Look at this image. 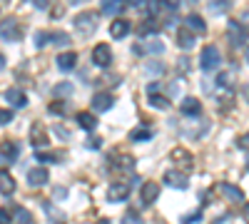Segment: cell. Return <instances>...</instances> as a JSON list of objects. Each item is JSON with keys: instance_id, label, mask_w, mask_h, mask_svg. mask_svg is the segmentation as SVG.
<instances>
[{"instance_id": "cell-42", "label": "cell", "mask_w": 249, "mask_h": 224, "mask_svg": "<svg viewBox=\"0 0 249 224\" xmlns=\"http://www.w3.org/2000/svg\"><path fill=\"white\" fill-rule=\"evenodd\" d=\"M55 135H57V137H62V139H68V137H70V132H68L65 127H60V125H55Z\"/></svg>"}, {"instance_id": "cell-13", "label": "cell", "mask_w": 249, "mask_h": 224, "mask_svg": "<svg viewBox=\"0 0 249 224\" xmlns=\"http://www.w3.org/2000/svg\"><path fill=\"white\" fill-rule=\"evenodd\" d=\"M57 70L60 72H70V70H75V63H77V55L70 50V52H62V55H57Z\"/></svg>"}, {"instance_id": "cell-50", "label": "cell", "mask_w": 249, "mask_h": 224, "mask_svg": "<svg viewBox=\"0 0 249 224\" xmlns=\"http://www.w3.org/2000/svg\"><path fill=\"white\" fill-rule=\"evenodd\" d=\"M0 70H5V57L0 55Z\"/></svg>"}, {"instance_id": "cell-32", "label": "cell", "mask_w": 249, "mask_h": 224, "mask_svg": "<svg viewBox=\"0 0 249 224\" xmlns=\"http://www.w3.org/2000/svg\"><path fill=\"white\" fill-rule=\"evenodd\" d=\"M122 224H144V222H142V217H140V214H135V212H127V214L122 217Z\"/></svg>"}, {"instance_id": "cell-43", "label": "cell", "mask_w": 249, "mask_h": 224, "mask_svg": "<svg viewBox=\"0 0 249 224\" xmlns=\"http://www.w3.org/2000/svg\"><path fill=\"white\" fill-rule=\"evenodd\" d=\"M88 147L90 150H100L102 147V139H88Z\"/></svg>"}, {"instance_id": "cell-51", "label": "cell", "mask_w": 249, "mask_h": 224, "mask_svg": "<svg viewBox=\"0 0 249 224\" xmlns=\"http://www.w3.org/2000/svg\"><path fill=\"white\" fill-rule=\"evenodd\" d=\"M3 162H5V157H3V155H0V165H3Z\"/></svg>"}, {"instance_id": "cell-49", "label": "cell", "mask_w": 249, "mask_h": 224, "mask_svg": "<svg viewBox=\"0 0 249 224\" xmlns=\"http://www.w3.org/2000/svg\"><path fill=\"white\" fill-rule=\"evenodd\" d=\"M224 219H227V214H222V217H217V219H214L212 224H224Z\"/></svg>"}, {"instance_id": "cell-16", "label": "cell", "mask_w": 249, "mask_h": 224, "mask_svg": "<svg viewBox=\"0 0 249 224\" xmlns=\"http://www.w3.org/2000/svg\"><path fill=\"white\" fill-rule=\"evenodd\" d=\"M0 155L5 157V162H15V159H20V145L18 142H3V145H0Z\"/></svg>"}, {"instance_id": "cell-25", "label": "cell", "mask_w": 249, "mask_h": 224, "mask_svg": "<svg viewBox=\"0 0 249 224\" xmlns=\"http://www.w3.org/2000/svg\"><path fill=\"white\" fill-rule=\"evenodd\" d=\"M43 209H45V214L50 217V222H53V224H60L62 219H65V214H62L60 209H55V207H53V202H43Z\"/></svg>"}, {"instance_id": "cell-37", "label": "cell", "mask_w": 249, "mask_h": 224, "mask_svg": "<svg viewBox=\"0 0 249 224\" xmlns=\"http://www.w3.org/2000/svg\"><path fill=\"white\" fill-rule=\"evenodd\" d=\"M48 110H50V115H65V103H53Z\"/></svg>"}, {"instance_id": "cell-4", "label": "cell", "mask_w": 249, "mask_h": 224, "mask_svg": "<svg viewBox=\"0 0 249 224\" xmlns=\"http://www.w3.org/2000/svg\"><path fill=\"white\" fill-rule=\"evenodd\" d=\"M92 63L97 65V68H110L112 65V50H110V45H105V43H100V45H95V50H92Z\"/></svg>"}, {"instance_id": "cell-52", "label": "cell", "mask_w": 249, "mask_h": 224, "mask_svg": "<svg viewBox=\"0 0 249 224\" xmlns=\"http://www.w3.org/2000/svg\"><path fill=\"white\" fill-rule=\"evenodd\" d=\"M100 224H107V219H102V222H100Z\"/></svg>"}, {"instance_id": "cell-47", "label": "cell", "mask_w": 249, "mask_h": 224, "mask_svg": "<svg viewBox=\"0 0 249 224\" xmlns=\"http://www.w3.org/2000/svg\"><path fill=\"white\" fill-rule=\"evenodd\" d=\"M37 10H48V0H35V3H33Z\"/></svg>"}, {"instance_id": "cell-14", "label": "cell", "mask_w": 249, "mask_h": 224, "mask_svg": "<svg viewBox=\"0 0 249 224\" xmlns=\"http://www.w3.org/2000/svg\"><path fill=\"white\" fill-rule=\"evenodd\" d=\"M130 30H132V23L124 20V17H115V23L110 25V35L112 37H124V35H130Z\"/></svg>"}, {"instance_id": "cell-33", "label": "cell", "mask_w": 249, "mask_h": 224, "mask_svg": "<svg viewBox=\"0 0 249 224\" xmlns=\"http://www.w3.org/2000/svg\"><path fill=\"white\" fill-rule=\"evenodd\" d=\"M48 45V33L45 30H37L35 33V48H45Z\"/></svg>"}, {"instance_id": "cell-10", "label": "cell", "mask_w": 249, "mask_h": 224, "mask_svg": "<svg viewBox=\"0 0 249 224\" xmlns=\"http://www.w3.org/2000/svg\"><path fill=\"white\" fill-rule=\"evenodd\" d=\"M112 105H115V97H112L110 92H97V95L92 97V110H95V112H107Z\"/></svg>"}, {"instance_id": "cell-30", "label": "cell", "mask_w": 249, "mask_h": 224, "mask_svg": "<svg viewBox=\"0 0 249 224\" xmlns=\"http://www.w3.org/2000/svg\"><path fill=\"white\" fill-rule=\"evenodd\" d=\"M15 219H18L20 224H33V214H30L25 207H18V209H15Z\"/></svg>"}, {"instance_id": "cell-34", "label": "cell", "mask_w": 249, "mask_h": 224, "mask_svg": "<svg viewBox=\"0 0 249 224\" xmlns=\"http://www.w3.org/2000/svg\"><path fill=\"white\" fill-rule=\"evenodd\" d=\"M142 10L147 13V15H160V10H162V3H147V5H142Z\"/></svg>"}, {"instance_id": "cell-11", "label": "cell", "mask_w": 249, "mask_h": 224, "mask_svg": "<svg viewBox=\"0 0 249 224\" xmlns=\"http://www.w3.org/2000/svg\"><path fill=\"white\" fill-rule=\"evenodd\" d=\"M48 179H50V174H48L45 167H35V170L28 172V185L30 187H45Z\"/></svg>"}, {"instance_id": "cell-6", "label": "cell", "mask_w": 249, "mask_h": 224, "mask_svg": "<svg viewBox=\"0 0 249 224\" xmlns=\"http://www.w3.org/2000/svg\"><path fill=\"white\" fill-rule=\"evenodd\" d=\"M157 197H160V185H157V182H144V185L140 187V199H142L144 207L155 205Z\"/></svg>"}, {"instance_id": "cell-22", "label": "cell", "mask_w": 249, "mask_h": 224, "mask_svg": "<svg viewBox=\"0 0 249 224\" xmlns=\"http://www.w3.org/2000/svg\"><path fill=\"white\" fill-rule=\"evenodd\" d=\"M219 190H222L227 197H230L232 202H244V192H242V190H237L234 185H230V182H222Z\"/></svg>"}, {"instance_id": "cell-44", "label": "cell", "mask_w": 249, "mask_h": 224, "mask_svg": "<svg viewBox=\"0 0 249 224\" xmlns=\"http://www.w3.org/2000/svg\"><path fill=\"white\" fill-rule=\"evenodd\" d=\"M0 224H10V214H8V209H0Z\"/></svg>"}, {"instance_id": "cell-19", "label": "cell", "mask_w": 249, "mask_h": 224, "mask_svg": "<svg viewBox=\"0 0 249 224\" xmlns=\"http://www.w3.org/2000/svg\"><path fill=\"white\" fill-rule=\"evenodd\" d=\"M13 192H15V179H13V174L5 172V170H0V194L10 197Z\"/></svg>"}, {"instance_id": "cell-7", "label": "cell", "mask_w": 249, "mask_h": 224, "mask_svg": "<svg viewBox=\"0 0 249 224\" xmlns=\"http://www.w3.org/2000/svg\"><path fill=\"white\" fill-rule=\"evenodd\" d=\"M30 145H33V147H37V150L50 145L48 132H45V127H40V122H35V125L30 127Z\"/></svg>"}, {"instance_id": "cell-1", "label": "cell", "mask_w": 249, "mask_h": 224, "mask_svg": "<svg viewBox=\"0 0 249 224\" xmlns=\"http://www.w3.org/2000/svg\"><path fill=\"white\" fill-rule=\"evenodd\" d=\"M222 65V52L214 48V45H207L204 50H202V55H199V68L204 70V72H212V70H217Z\"/></svg>"}, {"instance_id": "cell-5", "label": "cell", "mask_w": 249, "mask_h": 224, "mask_svg": "<svg viewBox=\"0 0 249 224\" xmlns=\"http://www.w3.org/2000/svg\"><path fill=\"white\" fill-rule=\"evenodd\" d=\"M227 33H230V43L237 48H244L247 45V28L242 23H237V20H230V25H227Z\"/></svg>"}, {"instance_id": "cell-46", "label": "cell", "mask_w": 249, "mask_h": 224, "mask_svg": "<svg viewBox=\"0 0 249 224\" xmlns=\"http://www.w3.org/2000/svg\"><path fill=\"white\" fill-rule=\"evenodd\" d=\"M160 87H162L160 83H150V85H147V92H150V95H157V90H160Z\"/></svg>"}, {"instance_id": "cell-21", "label": "cell", "mask_w": 249, "mask_h": 224, "mask_svg": "<svg viewBox=\"0 0 249 224\" xmlns=\"http://www.w3.org/2000/svg\"><path fill=\"white\" fill-rule=\"evenodd\" d=\"M77 125L85 130V132H92L95 125H97V117L92 112H77Z\"/></svg>"}, {"instance_id": "cell-17", "label": "cell", "mask_w": 249, "mask_h": 224, "mask_svg": "<svg viewBox=\"0 0 249 224\" xmlns=\"http://www.w3.org/2000/svg\"><path fill=\"white\" fill-rule=\"evenodd\" d=\"M130 194V187L122 185V182H115V185L107 190V202H120V199H127Z\"/></svg>"}, {"instance_id": "cell-45", "label": "cell", "mask_w": 249, "mask_h": 224, "mask_svg": "<svg viewBox=\"0 0 249 224\" xmlns=\"http://www.w3.org/2000/svg\"><path fill=\"white\" fill-rule=\"evenodd\" d=\"M55 197H57V199H65V197H68V190H65V187H57V190H55Z\"/></svg>"}, {"instance_id": "cell-35", "label": "cell", "mask_w": 249, "mask_h": 224, "mask_svg": "<svg viewBox=\"0 0 249 224\" xmlns=\"http://www.w3.org/2000/svg\"><path fill=\"white\" fill-rule=\"evenodd\" d=\"M53 159H60V157L50 152H35V162H53Z\"/></svg>"}, {"instance_id": "cell-8", "label": "cell", "mask_w": 249, "mask_h": 224, "mask_svg": "<svg viewBox=\"0 0 249 224\" xmlns=\"http://www.w3.org/2000/svg\"><path fill=\"white\" fill-rule=\"evenodd\" d=\"M164 185L172 187V190H187V174L184 172H177V170L164 172Z\"/></svg>"}, {"instance_id": "cell-41", "label": "cell", "mask_w": 249, "mask_h": 224, "mask_svg": "<svg viewBox=\"0 0 249 224\" xmlns=\"http://www.w3.org/2000/svg\"><path fill=\"white\" fill-rule=\"evenodd\" d=\"M217 85L219 87H230V75H219L217 77Z\"/></svg>"}, {"instance_id": "cell-28", "label": "cell", "mask_w": 249, "mask_h": 224, "mask_svg": "<svg viewBox=\"0 0 249 224\" xmlns=\"http://www.w3.org/2000/svg\"><path fill=\"white\" fill-rule=\"evenodd\" d=\"M172 159H177V162H182L184 167H192V155L187 152V150H182V147H177L175 152H172Z\"/></svg>"}, {"instance_id": "cell-24", "label": "cell", "mask_w": 249, "mask_h": 224, "mask_svg": "<svg viewBox=\"0 0 249 224\" xmlns=\"http://www.w3.org/2000/svg\"><path fill=\"white\" fill-rule=\"evenodd\" d=\"M164 45L160 43V40H152V43L147 45H135V52H150V55H162Z\"/></svg>"}, {"instance_id": "cell-9", "label": "cell", "mask_w": 249, "mask_h": 224, "mask_svg": "<svg viewBox=\"0 0 249 224\" xmlns=\"http://www.w3.org/2000/svg\"><path fill=\"white\" fill-rule=\"evenodd\" d=\"M179 112L187 115V117H199V112H202V103H199L197 97H184L182 103H179Z\"/></svg>"}, {"instance_id": "cell-40", "label": "cell", "mask_w": 249, "mask_h": 224, "mask_svg": "<svg viewBox=\"0 0 249 224\" xmlns=\"http://www.w3.org/2000/svg\"><path fill=\"white\" fill-rule=\"evenodd\" d=\"M8 122H13V112L10 110H0V125H8Z\"/></svg>"}, {"instance_id": "cell-27", "label": "cell", "mask_w": 249, "mask_h": 224, "mask_svg": "<svg viewBox=\"0 0 249 224\" xmlns=\"http://www.w3.org/2000/svg\"><path fill=\"white\" fill-rule=\"evenodd\" d=\"M124 10V3H117V0H107V3H102V13L105 15H120Z\"/></svg>"}, {"instance_id": "cell-15", "label": "cell", "mask_w": 249, "mask_h": 224, "mask_svg": "<svg viewBox=\"0 0 249 224\" xmlns=\"http://www.w3.org/2000/svg\"><path fill=\"white\" fill-rule=\"evenodd\" d=\"M184 23H187L184 28L190 30L192 35H195V33H204V30H207V23H204V17H199L197 13H190V15L184 17Z\"/></svg>"}, {"instance_id": "cell-20", "label": "cell", "mask_w": 249, "mask_h": 224, "mask_svg": "<svg viewBox=\"0 0 249 224\" xmlns=\"http://www.w3.org/2000/svg\"><path fill=\"white\" fill-rule=\"evenodd\" d=\"M155 33H160V20H155V17H147L137 28V35L140 37H147V35H155Z\"/></svg>"}, {"instance_id": "cell-38", "label": "cell", "mask_w": 249, "mask_h": 224, "mask_svg": "<svg viewBox=\"0 0 249 224\" xmlns=\"http://www.w3.org/2000/svg\"><path fill=\"white\" fill-rule=\"evenodd\" d=\"M70 92H72V85L70 83H62V85L55 87V95H70Z\"/></svg>"}, {"instance_id": "cell-31", "label": "cell", "mask_w": 249, "mask_h": 224, "mask_svg": "<svg viewBox=\"0 0 249 224\" xmlns=\"http://www.w3.org/2000/svg\"><path fill=\"white\" fill-rule=\"evenodd\" d=\"M144 72H150V75L160 77V75H164V65H162V63H155V60H152V63L144 65Z\"/></svg>"}, {"instance_id": "cell-36", "label": "cell", "mask_w": 249, "mask_h": 224, "mask_svg": "<svg viewBox=\"0 0 249 224\" xmlns=\"http://www.w3.org/2000/svg\"><path fill=\"white\" fill-rule=\"evenodd\" d=\"M182 224H195V222H202V212H192V214H187L179 219Z\"/></svg>"}, {"instance_id": "cell-29", "label": "cell", "mask_w": 249, "mask_h": 224, "mask_svg": "<svg viewBox=\"0 0 249 224\" xmlns=\"http://www.w3.org/2000/svg\"><path fill=\"white\" fill-rule=\"evenodd\" d=\"M150 105L155 110H167L170 107V100L164 97V95H150Z\"/></svg>"}, {"instance_id": "cell-2", "label": "cell", "mask_w": 249, "mask_h": 224, "mask_svg": "<svg viewBox=\"0 0 249 224\" xmlns=\"http://www.w3.org/2000/svg\"><path fill=\"white\" fill-rule=\"evenodd\" d=\"M75 28H77V33H80L82 37L92 35V33L97 30V13H92V10L80 13V15L75 17Z\"/></svg>"}, {"instance_id": "cell-39", "label": "cell", "mask_w": 249, "mask_h": 224, "mask_svg": "<svg viewBox=\"0 0 249 224\" xmlns=\"http://www.w3.org/2000/svg\"><path fill=\"white\" fill-rule=\"evenodd\" d=\"M230 8H232V3H222V5L210 3V10H212V13H224V10H230Z\"/></svg>"}, {"instance_id": "cell-12", "label": "cell", "mask_w": 249, "mask_h": 224, "mask_svg": "<svg viewBox=\"0 0 249 224\" xmlns=\"http://www.w3.org/2000/svg\"><path fill=\"white\" fill-rule=\"evenodd\" d=\"M5 100H8L13 107H18V110L28 107V95H25L23 90H18V87H10V90L5 92Z\"/></svg>"}, {"instance_id": "cell-18", "label": "cell", "mask_w": 249, "mask_h": 224, "mask_svg": "<svg viewBox=\"0 0 249 224\" xmlns=\"http://www.w3.org/2000/svg\"><path fill=\"white\" fill-rule=\"evenodd\" d=\"M195 43H197V37L187 30V28H179V30H177V45H179L182 50H192Z\"/></svg>"}, {"instance_id": "cell-23", "label": "cell", "mask_w": 249, "mask_h": 224, "mask_svg": "<svg viewBox=\"0 0 249 224\" xmlns=\"http://www.w3.org/2000/svg\"><path fill=\"white\" fill-rule=\"evenodd\" d=\"M155 137V132L150 130V127H135L132 132H130V142H147V139H152Z\"/></svg>"}, {"instance_id": "cell-3", "label": "cell", "mask_w": 249, "mask_h": 224, "mask_svg": "<svg viewBox=\"0 0 249 224\" xmlns=\"http://www.w3.org/2000/svg\"><path fill=\"white\" fill-rule=\"evenodd\" d=\"M23 30H20V23L15 17H5L3 23H0V40H5V43H18Z\"/></svg>"}, {"instance_id": "cell-26", "label": "cell", "mask_w": 249, "mask_h": 224, "mask_svg": "<svg viewBox=\"0 0 249 224\" xmlns=\"http://www.w3.org/2000/svg\"><path fill=\"white\" fill-rule=\"evenodd\" d=\"M48 40H53V43L57 45V48H68L70 45V35L68 33H48Z\"/></svg>"}, {"instance_id": "cell-48", "label": "cell", "mask_w": 249, "mask_h": 224, "mask_svg": "<svg viewBox=\"0 0 249 224\" xmlns=\"http://www.w3.org/2000/svg\"><path fill=\"white\" fill-rule=\"evenodd\" d=\"M237 145H239V147H242V150H247V135H242V139H239V142H237Z\"/></svg>"}]
</instances>
